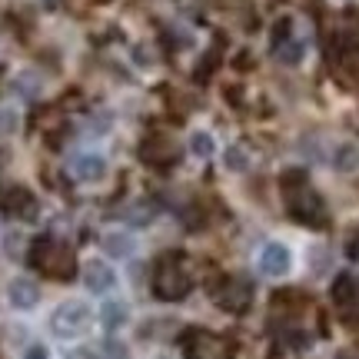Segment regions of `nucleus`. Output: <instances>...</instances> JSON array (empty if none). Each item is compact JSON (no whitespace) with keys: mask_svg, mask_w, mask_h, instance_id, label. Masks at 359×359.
<instances>
[{"mask_svg":"<svg viewBox=\"0 0 359 359\" xmlns=\"http://www.w3.org/2000/svg\"><path fill=\"white\" fill-rule=\"evenodd\" d=\"M283 193H286V206H290V217L293 219L306 223V226H320L323 219H326V206L313 193V187L303 180V173H286Z\"/></svg>","mask_w":359,"mask_h":359,"instance_id":"nucleus-1","label":"nucleus"},{"mask_svg":"<svg viewBox=\"0 0 359 359\" xmlns=\"http://www.w3.org/2000/svg\"><path fill=\"white\" fill-rule=\"evenodd\" d=\"M34 263H37L40 273H47V276H70L74 273V257H70V250H67L60 240H40L34 246Z\"/></svg>","mask_w":359,"mask_h":359,"instance_id":"nucleus-4","label":"nucleus"},{"mask_svg":"<svg viewBox=\"0 0 359 359\" xmlns=\"http://www.w3.org/2000/svg\"><path fill=\"white\" fill-rule=\"evenodd\" d=\"M190 154L196 160H210V156L217 154V137L210 133V130H193L190 133Z\"/></svg>","mask_w":359,"mask_h":359,"instance_id":"nucleus-14","label":"nucleus"},{"mask_svg":"<svg viewBox=\"0 0 359 359\" xmlns=\"http://www.w3.org/2000/svg\"><path fill=\"white\" fill-rule=\"evenodd\" d=\"M187 356L190 359H230L233 349L223 336L203 333V330H200V333H193L190 339H187Z\"/></svg>","mask_w":359,"mask_h":359,"instance_id":"nucleus-6","label":"nucleus"},{"mask_svg":"<svg viewBox=\"0 0 359 359\" xmlns=\"http://www.w3.org/2000/svg\"><path fill=\"white\" fill-rule=\"evenodd\" d=\"M333 167L339 170V173H356L359 170V147L356 143H343V147H336Z\"/></svg>","mask_w":359,"mask_h":359,"instance_id":"nucleus-17","label":"nucleus"},{"mask_svg":"<svg viewBox=\"0 0 359 359\" xmlns=\"http://www.w3.org/2000/svg\"><path fill=\"white\" fill-rule=\"evenodd\" d=\"M70 177L77 183H97V180L107 177V160L100 154H93V150H83V154L70 160Z\"/></svg>","mask_w":359,"mask_h":359,"instance_id":"nucleus-8","label":"nucleus"},{"mask_svg":"<svg viewBox=\"0 0 359 359\" xmlns=\"http://www.w3.org/2000/svg\"><path fill=\"white\" fill-rule=\"evenodd\" d=\"M103 359H130L127 343H120V339H107V343H103Z\"/></svg>","mask_w":359,"mask_h":359,"instance_id":"nucleus-24","label":"nucleus"},{"mask_svg":"<svg viewBox=\"0 0 359 359\" xmlns=\"http://www.w3.org/2000/svg\"><path fill=\"white\" fill-rule=\"evenodd\" d=\"M333 299L339 306H349L353 299H356V280H349V276H339L333 286Z\"/></svg>","mask_w":359,"mask_h":359,"instance_id":"nucleus-21","label":"nucleus"},{"mask_svg":"<svg viewBox=\"0 0 359 359\" xmlns=\"http://www.w3.org/2000/svg\"><path fill=\"white\" fill-rule=\"evenodd\" d=\"M223 163H226V170H233V173H243V170H250V150H246V147H230V150L223 154Z\"/></svg>","mask_w":359,"mask_h":359,"instance_id":"nucleus-19","label":"nucleus"},{"mask_svg":"<svg viewBox=\"0 0 359 359\" xmlns=\"http://www.w3.org/2000/svg\"><path fill=\"white\" fill-rule=\"evenodd\" d=\"M24 359H50V349L43 346V343H30L24 349Z\"/></svg>","mask_w":359,"mask_h":359,"instance_id":"nucleus-25","label":"nucleus"},{"mask_svg":"<svg viewBox=\"0 0 359 359\" xmlns=\"http://www.w3.org/2000/svg\"><path fill=\"white\" fill-rule=\"evenodd\" d=\"M250 299H253V286L246 280H226L217 290V303L230 313H243L250 306Z\"/></svg>","mask_w":359,"mask_h":359,"instance_id":"nucleus-9","label":"nucleus"},{"mask_svg":"<svg viewBox=\"0 0 359 359\" xmlns=\"http://www.w3.org/2000/svg\"><path fill=\"white\" fill-rule=\"evenodd\" d=\"M83 286H87L93 296L114 293V286H116V269L110 266L107 259H87V263H83Z\"/></svg>","mask_w":359,"mask_h":359,"instance_id":"nucleus-7","label":"nucleus"},{"mask_svg":"<svg viewBox=\"0 0 359 359\" xmlns=\"http://www.w3.org/2000/svg\"><path fill=\"white\" fill-rule=\"evenodd\" d=\"M20 130V114L13 107H0V137H13Z\"/></svg>","mask_w":359,"mask_h":359,"instance_id":"nucleus-22","label":"nucleus"},{"mask_svg":"<svg viewBox=\"0 0 359 359\" xmlns=\"http://www.w3.org/2000/svg\"><path fill=\"white\" fill-rule=\"evenodd\" d=\"M90 320H93V309L83 303V299H67V303H60V306L53 309V333L57 336H80L83 330L90 326Z\"/></svg>","mask_w":359,"mask_h":359,"instance_id":"nucleus-3","label":"nucleus"},{"mask_svg":"<svg viewBox=\"0 0 359 359\" xmlns=\"http://www.w3.org/2000/svg\"><path fill=\"white\" fill-rule=\"evenodd\" d=\"M156 359H173V356H167V353H160V356H156Z\"/></svg>","mask_w":359,"mask_h":359,"instance_id":"nucleus-28","label":"nucleus"},{"mask_svg":"<svg viewBox=\"0 0 359 359\" xmlns=\"http://www.w3.org/2000/svg\"><path fill=\"white\" fill-rule=\"evenodd\" d=\"M100 250L107 257H116V259H127L137 253V240L130 236L127 230H114V233H103L100 236Z\"/></svg>","mask_w":359,"mask_h":359,"instance_id":"nucleus-11","label":"nucleus"},{"mask_svg":"<svg viewBox=\"0 0 359 359\" xmlns=\"http://www.w3.org/2000/svg\"><path fill=\"white\" fill-rule=\"evenodd\" d=\"M154 293L160 299H183V296L190 293V276H187V269L180 266V259H163L160 266H156V276H154Z\"/></svg>","mask_w":359,"mask_h":359,"instance_id":"nucleus-2","label":"nucleus"},{"mask_svg":"<svg viewBox=\"0 0 359 359\" xmlns=\"http://www.w3.org/2000/svg\"><path fill=\"white\" fill-rule=\"evenodd\" d=\"M7 210H11L13 217H20V219L37 217V203H34V196H30L27 190H11L7 193Z\"/></svg>","mask_w":359,"mask_h":359,"instance_id":"nucleus-13","label":"nucleus"},{"mask_svg":"<svg viewBox=\"0 0 359 359\" xmlns=\"http://www.w3.org/2000/svg\"><path fill=\"white\" fill-rule=\"evenodd\" d=\"M100 323L107 326V330H120V326H127V323H130L127 303H116V299H110V303L100 309Z\"/></svg>","mask_w":359,"mask_h":359,"instance_id":"nucleus-16","label":"nucleus"},{"mask_svg":"<svg viewBox=\"0 0 359 359\" xmlns=\"http://www.w3.org/2000/svg\"><path fill=\"white\" fill-rule=\"evenodd\" d=\"M120 217L127 219L130 226H140V223H147V219L154 217V210H150V203H133V206H127Z\"/></svg>","mask_w":359,"mask_h":359,"instance_id":"nucleus-23","label":"nucleus"},{"mask_svg":"<svg viewBox=\"0 0 359 359\" xmlns=\"http://www.w3.org/2000/svg\"><path fill=\"white\" fill-rule=\"evenodd\" d=\"M343 60L353 70H359V30H346L343 34Z\"/></svg>","mask_w":359,"mask_h":359,"instance_id":"nucleus-20","label":"nucleus"},{"mask_svg":"<svg viewBox=\"0 0 359 359\" xmlns=\"http://www.w3.org/2000/svg\"><path fill=\"white\" fill-rule=\"evenodd\" d=\"M40 87H43V80H40L37 70H20V74L13 77V90H17L20 97H37Z\"/></svg>","mask_w":359,"mask_h":359,"instance_id":"nucleus-18","label":"nucleus"},{"mask_svg":"<svg viewBox=\"0 0 359 359\" xmlns=\"http://www.w3.org/2000/svg\"><path fill=\"white\" fill-rule=\"evenodd\" d=\"M7 303L13 309H34L40 303V286L34 280H27V276H13L7 283Z\"/></svg>","mask_w":359,"mask_h":359,"instance_id":"nucleus-10","label":"nucleus"},{"mask_svg":"<svg viewBox=\"0 0 359 359\" xmlns=\"http://www.w3.org/2000/svg\"><path fill=\"white\" fill-rule=\"evenodd\" d=\"M143 160H147V163H156V167L173 163V160H177V147H173L167 137H154V140L143 143Z\"/></svg>","mask_w":359,"mask_h":359,"instance_id":"nucleus-12","label":"nucleus"},{"mask_svg":"<svg viewBox=\"0 0 359 359\" xmlns=\"http://www.w3.org/2000/svg\"><path fill=\"white\" fill-rule=\"evenodd\" d=\"M70 359H100V356H97V349H90V346H77L74 353H70Z\"/></svg>","mask_w":359,"mask_h":359,"instance_id":"nucleus-27","label":"nucleus"},{"mask_svg":"<svg viewBox=\"0 0 359 359\" xmlns=\"http://www.w3.org/2000/svg\"><path fill=\"white\" fill-rule=\"evenodd\" d=\"M273 50H276V57H280L283 64L293 67V64H299V60L306 57V43H303L299 37H293V34H290V37L283 40V43H276Z\"/></svg>","mask_w":359,"mask_h":359,"instance_id":"nucleus-15","label":"nucleus"},{"mask_svg":"<svg viewBox=\"0 0 359 359\" xmlns=\"http://www.w3.org/2000/svg\"><path fill=\"white\" fill-rule=\"evenodd\" d=\"M17 250H24V233H13L11 240H7V253L17 257Z\"/></svg>","mask_w":359,"mask_h":359,"instance_id":"nucleus-26","label":"nucleus"},{"mask_svg":"<svg viewBox=\"0 0 359 359\" xmlns=\"http://www.w3.org/2000/svg\"><path fill=\"white\" fill-rule=\"evenodd\" d=\"M257 266L269 280H283V276H290V269H293V250L286 243H280V240H269V243H263V250H259Z\"/></svg>","mask_w":359,"mask_h":359,"instance_id":"nucleus-5","label":"nucleus"}]
</instances>
